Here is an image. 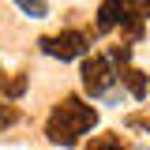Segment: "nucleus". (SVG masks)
I'll use <instances>...</instances> for the list:
<instances>
[{
    "mask_svg": "<svg viewBox=\"0 0 150 150\" xmlns=\"http://www.w3.org/2000/svg\"><path fill=\"white\" fill-rule=\"evenodd\" d=\"M90 128H98V109L86 105L83 98H75V94L64 98V101H56V109L45 120V135L56 146H79V139Z\"/></svg>",
    "mask_w": 150,
    "mask_h": 150,
    "instance_id": "nucleus-1",
    "label": "nucleus"
},
{
    "mask_svg": "<svg viewBox=\"0 0 150 150\" xmlns=\"http://www.w3.org/2000/svg\"><path fill=\"white\" fill-rule=\"evenodd\" d=\"M86 150H124V139L116 135V131H101V135H94Z\"/></svg>",
    "mask_w": 150,
    "mask_h": 150,
    "instance_id": "nucleus-7",
    "label": "nucleus"
},
{
    "mask_svg": "<svg viewBox=\"0 0 150 150\" xmlns=\"http://www.w3.org/2000/svg\"><path fill=\"white\" fill-rule=\"evenodd\" d=\"M124 19H128V4L124 0H101V8H98V34L116 30Z\"/></svg>",
    "mask_w": 150,
    "mask_h": 150,
    "instance_id": "nucleus-4",
    "label": "nucleus"
},
{
    "mask_svg": "<svg viewBox=\"0 0 150 150\" xmlns=\"http://www.w3.org/2000/svg\"><path fill=\"white\" fill-rule=\"evenodd\" d=\"M15 4H19V11L30 15V19H45L49 15V4L45 0H15Z\"/></svg>",
    "mask_w": 150,
    "mask_h": 150,
    "instance_id": "nucleus-8",
    "label": "nucleus"
},
{
    "mask_svg": "<svg viewBox=\"0 0 150 150\" xmlns=\"http://www.w3.org/2000/svg\"><path fill=\"white\" fill-rule=\"evenodd\" d=\"M19 116H23V112H19L15 105L8 101V98H4V101H0V128H11V124H19Z\"/></svg>",
    "mask_w": 150,
    "mask_h": 150,
    "instance_id": "nucleus-9",
    "label": "nucleus"
},
{
    "mask_svg": "<svg viewBox=\"0 0 150 150\" xmlns=\"http://www.w3.org/2000/svg\"><path fill=\"white\" fill-rule=\"evenodd\" d=\"M124 4H128V11H131V15H139L143 23L150 19V0H124Z\"/></svg>",
    "mask_w": 150,
    "mask_h": 150,
    "instance_id": "nucleus-11",
    "label": "nucleus"
},
{
    "mask_svg": "<svg viewBox=\"0 0 150 150\" xmlns=\"http://www.w3.org/2000/svg\"><path fill=\"white\" fill-rule=\"evenodd\" d=\"M38 45H41V53L53 56V60H75V56L90 53V34H83V30H60V34L41 38Z\"/></svg>",
    "mask_w": 150,
    "mask_h": 150,
    "instance_id": "nucleus-3",
    "label": "nucleus"
},
{
    "mask_svg": "<svg viewBox=\"0 0 150 150\" xmlns=\"http://www.w3.org/2000/svg\"><path fill=\"white\" fill-rule=\"evenodd\" d=\"M120 86H124L135 101H143V98H146V90H150L146 75L139 71V68H131V64H128V68H120Z\"/></svg>",
    "mask_w": 150,
    "mask_h": 150,
    "instance_id": "nucleus-5",
    "label": "nucleus"
},
{
    "mask_svg": "<svg viewBox=\"0 0 150 150\" xmlns=\"http://www.w3.org/2000/svg\"><path fill=\"white\" fill-rule=\"evenodd\" d=\"M79 75H83V86H86L90 98H112L116 83H120V68H116L105 53L101 56H86Z\"/></svg>",
    "mask_w": 150,
    "mask_h": 150,
    "instance_id": "nucleus-2",
    "label": "nucleus"
},
{
    "mask_svg": "<svg viewBox=\"0 0 150 150\" xmlns=\"http://www.w3.org/2000/svg\"><path fill=\"white\" fill-rule=\"evenodd\" d=\"M30 86V75L26 71H11V75H0V94L8 98V101H19L23 94Z\"/></svg>",
    "mask_w": 150,
    "mask_h": 150,
    "instance_id": "nucleus-6",
    "label": "nucleus"
},
{
    "mask_svg": "<svg viewBox=\"0 0 150 150\" xmlns=\"http://www.w3.org/2000/svg\"><path fill=\"white\" fill-rule=\"evenodd\" d=\"M124 124L131 131H146L150 135V112H131V116H124Z\"/></svg>",
    "mask_w": 150,
    "mask_h": 150,
    "instance_id": "nucleus-10",
    "label": "nucleus"
}]
</instances>
